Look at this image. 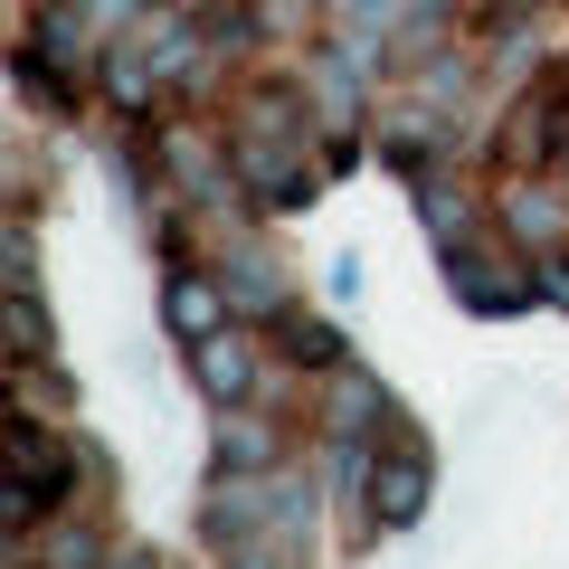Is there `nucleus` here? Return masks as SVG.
Segmentation results:
<instances>
[{
  "mask_svg": "<svg viewBox=\"0 0 569 569\" xmlns=\"http://www.w3.org/2000/svg\"><path fill=\"white\" fill-rule=\"evenodd\" d=\"M10 485H29V493H48V503H58V485H67V447H48L39 427H10Z\"/></svg>",
  "mask_w": 569,
  "mask_h": 569,
  "instance_id": "obj_3",
  "label": "nucleus"
},
{
  "mask_svg": "<svg viewBox=\"0 0 569 569\" xmlns=\"http://www.w3.org/2000/svg\"><path fill=\"white\" fill-rule=\"evenodd\" d=\"M104 96H114V104H142V96H152V58H142L133 39L104 48Z\"/></svg>",
  "mask_w": 569,
  "mask_h": 569,
  "instance_id": "obj_6",
  "label": "nucleus"
},
{
  "mask_svg": "<svg viewBox=\"0 0 569 569\" xmlns=\"http://www.w3.org/2000/svg\"><path fill=\"white\" fill-rule=\"evenodd\" d=\"M541 284H550V305H569V266H541Z\"/></svg>",
  "mask_w": 569,
  "mask_h": 569,
  "instance_id": "obj_9",
  "label": "nucleus"
},
{
  "mask_svg": "<svg viewBox=\"0 0 569 569\" xmlns=\"http://www.w3.org/2000/svg\"><path fill=\"white\" fill-rule=\"evenodd\" d=\"M162 323L181 332L190 351H200V342H219V323H228V295H219L209 276H171V284H162Z\"/></svg>",
  "mask_w": 569,
  "mask_h": 569,
  "instance_id": "obj_1",
  "label": "nucleus"
},
{
  "mask_svg": "<svg viewBox=\"0 0 569 569\" xmlns=\"http://www.w3.org/2000/svg\"><path fill=\"white\" fill-rule=\"evenodd\" d=\"M447 266H456V284H466V305L475 313H503V305H522V276H493L475 247H447Z\"/></svg>",
  "mask_w": 569,
  "mask_h": 569,
  "instance_id": "obj_4",
  "label": "nucleus"
},
{
  "mask_svg": "<svg viewBox=\"0 0 569 569\" xmlns=\"http://www.w3.org/2000/svg\"><path fill=\"white\" fill-rule=\"evenodd\" d=\"M247 380H257V370H247V342H200V389L209 399H247Z\"/></svg>",
  "mask_w": 569,
  "mask_h": 569,
  "instance_id": "obj_5",
  "label": "nucleus"
},
{
  "mask_svg": "<svg viewBox=\"0 0 569 569\" xmlns=\"http://www.w3.org/2000/svg\"><path fill=\"white\" fill-rule=\"evenodd\" d=\"M361 10H380V0H361Z\"/></svg>",
  "mask_w": 569,
  "mask_h": 569,
  "instance_id": "obj_10",
  "label": "nucleus"
},
{
  "mask_svg": "<svg viewBox=\"0 0 569 569\" xmlns=\"http://www.w3.org/2000/svg\"><path fill=\"white\" fill-rule=\"evenodd\" d=\"M266 456H276V447H266V427H228V437H219V475H257Z\"/></svg>",
  "mask_w": 569,
  "mask_h": 569,
  "instance_id": "obj_7",
  "label": "nucleus"
},
{
  "mask_svg": "<svg viewBox=\"0 0 569 569\" xmlns=\"http://www.w3.org/2000/svg\"><path fill=\"white\" fill-rule=\"evenodd\" d=\"M10 351H20V361H39V351H48V323H39L29 295H10Z\"/></svg>",
  "mask_w": 569,
  "mask_h": 569,
  "instance_id": "obj_8",
  "label": "nucleus"
},
{
  "mask_svg": "<svg viewBox=\"0 0 569 569\" xmlns=\"http://www.w3.org/2000/svg\"><path fill=\"white\" fill-rule=\"evenodd\" d=\"M370 512H380V522H418V512H427V456L418 447L389 456V466L370 475Z\"/></svg>",
  "mask_w": 569,
  "mask_h": 569,
  "instance_id": "obj_2",
  "label": "nucleus"
}]
</instances>
